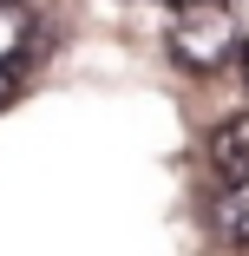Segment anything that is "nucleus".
<instances>
[{
    "label": "nucleus",
    "instance_id": "1",
    "mask_svg": "<svg viewBox=\"0 0 249 256\" xmlns=\"http://www.w3.org/2000/svg\"><path fill=\"white\" fill-rule=\"evenodd\" d=\"M236 53V7L230 0H177L171 14V60L184 72H223Z\"/></svg>",
    "mask_w": 249,
    "mask_h": 256
},
{
    "label": "nucleus",
    "instance_id": "2",
    "mask_svg": "<svg viewBox=\"0 0 249 256\" xmlns=\"http://www.w3.org/2000/svg\"><path fill=\"white\" fill-rule=\"evenodd\" d=\"M210 230H217L230 250H249V184H243V178H230V184L217 190V204H210Z\"/></svg>",
    "mask_w": 249,
    "mask_h": 256
},
{
    "label": "nucleus",
    "instance_id": "3",
    "mask_svg": "<svg viewBox=\"0 0 249 256\" xmlns=\"http://www.w3.org/2000/svg\"><path fill=\"white\" fill-rule=\"evenodd\" d=\"M210 164L223 178H243L249 184V112H236V118H223L210 132Z\"/></svg>",
    "mask_w": 249,
    "mask_h": 256
},
{
    "label": "nucleus",
    "instance_id": "4",
    "mask_svg": "<svg viewBox=\"0 0 249 256\" xmlns=\"http://www.w3.org/2000/svg\"><path fill=\"white\" fill-rule=\"evenodd\" d=\"M33 40V7L26 0H0V66H13Z\"/></svg>",
    "mask_w": 249,
    "mask_h": 256
},
{
    "label": "nucleus",
    "instance_id": "5",
    "mask_svg": "<svg viewBox=\"0 0 249 256\" xmlns=\"http://www.w3.org/2000/svg\"><path fill=\"white\" fill-rule=\"evenodd\" d=\"M13 92H20V79H13V66H0V106H7Z\"/></svg>",
    "mask_w": 249,
    "mask_h": 256
},
{
    "label": "nucleus",
    "instance_id": "6",
    "mask_svg": "<svg viewBox=\"0 0 249 256\" xmlns=\"http://www.w3.org/2000/svg\"><path fill=\"white\" fill-rule=\"evenodd\" d=\"M243 92H249V46H243Z\"/></svg>",
    "mask_w": 249,
    "mask_h": 256
},
{
    "label": "nucleus",
    "instance_id": "7",
    "mask_svg": "<svg viewBox=\"0 0 249 256\" xmlns=\"http://www.w3.org/2000/svg\"><path fill=\"white\" fill-rule=\"evenodd\" d=\"M164 7H177V0H164Z\"/></svg>",
    "mask_w": 249,
    "mask_h": 256
}]
</instances>
